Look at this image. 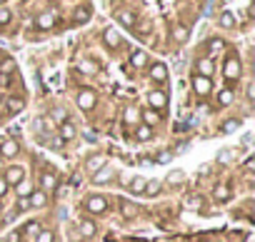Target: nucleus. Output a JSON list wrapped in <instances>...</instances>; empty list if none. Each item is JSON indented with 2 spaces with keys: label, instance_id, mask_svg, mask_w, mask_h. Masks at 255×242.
Listing matches in <instances>:
<instances>
[{
  "label": "nucleus",
  "instance_id": "1",
  "mask_svg": "<svg viewBox=\"0 0 255 242\" xmlns=\"http://www.w3.org/2000/svg\"><path fill=\"white\" fill-rule=\"evenodd\" d=\"M240 73H243V68H240V58L230 53V55L225 58L223 75H225V80H228V82H233V80H238V78H240Z\"/></svg>",
  "mask_w": 255,
  "mask_h": 242
},
{
  "label": "nucleus",
  "instance_id": "2",
  "mask_svg": "<svg viewBox=\"0 0 255 242\" xmlns=\"http://www.w3.org/2000/svg\"><path fill=\"white\" fill-rule=\"evenodd\" d=\"M18 155H20V143L15 138H5L0 143V158L10 160V158H18Z\"/></svg>",
  "mask_w": 255,
  "mask_h": 242
},
{
  "label": "nucleus",
  "instance_id": "3",
  "mask_svg": "<svg viewBox=\"0 0 255 242\" xmlns=\"http://www.w3.org/2000/svg\"><path fill=\"white\" fill-rule=\"evenodd\" d=\"M85 210H88L90 215H103V212L108 210V200H105L103 195H90V197L85 200Z\"/></svg>",
  "mask_w": 255,
  "mask_h": 242
},
{
  "label": "nucleus",
  "instance_id": "4",
  "mask_svg": "<svg viewBox=\"0 0 255 242\" xmlns=\"http://www.w3.org/2000/svg\"><path fill=\"white\" fill-rule=\"evenodd\" d=\"M58 187H60V177H58L55 172H43V175H40V190H43L45 195L55 192Z\"/></svg>",
  "mask_w": 255,
  "mask_h": 242
},
{
  "label": "nucleus",
  "instance_id": "5",
  "mask_svg": "<svg viewBox=\"0 0 255 242\" xmlns=\"http://www.w3.org/2000/svg\"><path fill=\"white\" fill-rule=\"evenodd\" d=\"M23 177H25V170H23L20 165H10V167H5V172H3V180L8 182V187H10V185L15 187Z\"/></svg>",
  "mask_w": 255,
  "mask_h": 242
},
{
  "label": "nucleus",
  "instance_id": "6",
  "mask_svg": "<svg viewBox=\"0 0 255 242\" xmlns=\"http://www.w3.org/2000/svg\"><path fill=\"white\" fill-rule=\"evenodd\" d=\"M95 102H98V95H95L93 90H80V92H78V107H80V110L88 112V110L95 107Z\"/></svg>",
  "mask_w": 255,
  "mask_h": 242
},
{
  "label": "nucleus",
  "instance_id": "7",
  "mask_svg": "<svg viewBox=\"0 0 255 242\" xmlns=\"http://www.w3.org/2000/svg\"><path fill=\"white\" fill-rule=\"evenodd\" d=\"M123 123H125L128 128H138V123H140V112L135 110V105H128V107L123 110Z\"/></svg>",
  "mask_w": 255,
  "mask_h": 242
},
{
  "label": "nucleus",
  "instance_id": "8",
  "mask_svg": "<svg viewBox=\"0 0 255 242\" xmlns=\"http://www.w3.org/2000/svg\"><path fill=\"white\" fill-rule=\"evenodd\" d=\"M58 138H60L63 143H70V140L78 138V128L70 123V120H65V123H60V133H58Z\"/></svg>",
  "mask_w": 255,
  "mask_h": 242
},
{
  "label": "nucleus",
  "instance_id": "9",
  "mask_svg": "<svg viewBox=\"0 0 255 242\" xmlns=\"http://www.w3.org/2000/svg\"><path fill=\"white\" fill-rule=\"evenodd\" d=\"M193 90H195L198 95H208V92L213 90L210 78H205V75H195V78H193Z\"/></svg>",
  "mask_w": 255,
  "mask_h": 242
},
{
  "label": "nucleus",
  "instance_id": "10",
  "mask_svg": "<svg viewBox=\"0 0 255 242\" xmlns=\"http://www.w3.org/2000/svg\"><path fill=\"white\" fill-rule=\"evenodd\" d=\"M148 102H150V110H163V107L168 105V95H165L163 90H153V92L148 95Z\"/></svg>",
  "mask_w": 255,
  "mask_h": 242
},
{
  "label": "nucleus",
  "instance_id": "11",
  "mask_svg": "<svg viewBox=\"0 0 255 242\" xmlns=\"http://www.w3.org/2000/svg\"><path fill=\"white\" fill-rule=\"evenodd\" d=\"M103 43H105L110 50L120 48V33H118L115 28H105V30H103Z\"/></svg>",
  "mask_w": 255,
  "mask_h": 242
},
{
  "label": "nucleus",
  "instance_id": "12",
  "mask_svg": "<svg viewBox=\"0 0 255 242\" xmlns=\"http://www.w3.org/2000/svg\"><path fill=\"white\" fill-rule=\"evenodd\" d=\"M35 25H38V30H50L53 25H55V13H40L38 18H35Z\"/></svg>",
  "mask_w": 255,
  "mask_h": 242
},
{
  "label": "nucleus",
  "instance_id": "13",
  "mask_svg": "<svg viewBox=\"0 0 255 242\" xmlns=\"http://www.w3.org/2000/svg\"><path fill=\"white\" fill-rule=\"evenodd\" d=\"M150 78H153L155 82H165V80H168V68H165L163 63H153V65H150Z\"/></svg>",
  "mask_w": 255,
  "mask_h": 242
},
{
  "label": "nucleus",
  "instance_id": "14",
  "mask_svg": "<svg viewBox=\"0 0 255 242\" xmlns=\"http://www.w3.org/2000/svg\"><path fill=\"white\" fill-rule=\"evenodd\" d=\"M140 120H143V125H148V128H155L158 125V120H160V112L158 110H143L140 112Z\"/></svg>",
  "mask_w": 255,
  "mask_h": 242
},
{
  "label": "nucleus",
  "instance_id": "15",
  "mask_svg": "<svg viewBox=\"0 0 255 242\" xmlns=\"http://www.w3.org/2000/svg\"><path fill=\"white\" fill-rule=\"evenodd\" d=\"M113 175H115V172H113L110 167H100L98 172H93V182H95V185H108V182L113 180Z\"/></svg>",
  "mask_w": 255,
  "mask_h": 242
},
{
  "label": "nucleus",
  "instance_id": "16",
  "mask_svg": "<svg viewBox=\"0 0 255 242\" xmlns=\"http://www.w3.org/2000/svg\"><path fill=\"white\" fill-rule=\"evenodd\" d=\"M115 18H118V23H120V25H125V28H135V23H138V20H135V15H133L130 10H118V13H115Z\"/></svg>",
  "mask_w": 255,
  "mask_h": 242
},
{
  "label": "nucleus",
  "instance_id": "17",
  "mask_svg": "<svg viewBox=\"0 0 255 242\" xmlns=\"http://www.w3.org/2000/svg\"><path fill=\"white\" fill-rule=\"evenodd\" d=\"M90 18H93L90 5H78V8H75V13H73V20H75V23H88Z\"/></svg>",
  "mask_w": 255,
  "mask_h": 242
},
{
  "label": "nucleus",
  "instance_id": "18",
  "mask_svg": "<svg viewBox=\"0 0 255 242\" xmlns=\"http://www.w3.org/2000/svg\"><path fill=\"white\" fill-rule=\"evenodd\" d=\"M28 200H30V207H45L48 205V195L43 190H33L28 195Z\"/></svg>",
  "mask_w": 255,
  "mask_h": 242
},
{
  "label": "nucleus",
  "instance_id": "19",
  "mask_svg": "<svg viewBox=\"0 0 255 242\" xmlns=\"http://www.w3.org/2000/svg\"><path fill=\"white\" fill-rule=\"evenodd\" d=\"M213 70H215V63H213L210 58H200V60H198V75L210 78V75H213Z\"/></svg>",
  "mask_w": 255,
  "mask_h": 242
},
{
  "label": "nucleus",
  "instance_id": "20",
  "mask_svg": "<svg viewBox=\"0 0 255 242\" xmlns=\"http://www.w3.org/2000/svg\"><path fill=\"white\" fill-rule=\"evenodd\" d=\"M130 65H133L135 70H140V68H145V65H148V55H145L143 50H135V53L130 55Z\"/></svg>",
  "mask_w": 255,
  "mask_h": 242
},
{
  "label": "nucleus",
  "instance_id": "21",
  "mask_svg": "<svg viewBox=\"0 0 255 242\" xmlns=\"http://www.w3.org/2000/svg\"><path fill=\"white\" fill-rule=\"evenodd\" d=\"M5 107H8V112H23L25 110V100L23 97H8V102H5Z\"/></svg>",
  "mask_w": 255,
  "mask_h": 242
},
{
  "label": "nucleus",
  "instance_id": "22",
  "mask_svg": "<svg viewBox=\"0 0 255 242\" xmlns=\"http://www.w3.org/2000/svg\"><path fill=\"white\" fill-rule=\"evenodd\" d=\"M30 192H33V182H30L28 177H23V180L15 185V195H18V197H28Z\"/></svg>",
  "mask_w": 255,
  "mask_h": 242
},
{
  "label": "nucleus",
  "instance_id": "23",
  "mask_svg": "<svg viewBox=\"0 0 255 242\" xmlns=\"http://www.w3.org/2000/svg\"><path fill=\"white\" fill-rule=\"evenodd\" d=\"M233 100H235V92H233L230 87H223V90L218 92V105H220V107H225V105H230Z\"/></svg>",
  "mask_w": 255,
  "mask_h": 242
},
{
  "label": "nucleus",
  "instance_id": "24",
  "mask_svg": "<svg viewBox=\"0 0 255 242\" xmlns=\"http://www.w3.org/2000/svg\"><path fill=\"white\" fill-rule=\"evenodd\" d=\"M213 197H215L218 202H225V200H230V187H228V185H215V190H213Z\"/></svg>",
  "mask_w": 255,
  "mask_h": 242
},
{
  "label": "nucleus",
  "instance_id": "25",
  "mask_svg": "<svg viewBox=\"0 0 255 242\" xmlns=\"http://www.w3.org/2000/svg\"><path fill=\"white\" fill-rule=\"evenodd\" d=\"M15 73V60L13 58H3L0 60V75H10Z\"/></svg>",
  "mask_w": 255,
  "mask_h": 242
},
{
  "label": "nucleus",
  "instance_id": "26",
  "mask_svg": "<svg viewBox=\"0 0 255 242\" xmlns=\"http://www.w3.org/2000/svg\"><path fill=\"white\" fill-rule=\"evenodd\" d=\"M135 138L143 140V143H148V140L153 138V128H148V125H138V128H135Z\"/></svg>",
  "mask_w": 255,
  "mask_h": 242
},
{
  "label": "nucleus",
  "instance_id": "27",
  "mask_svg": "<svg viewBox=\"0 0 255 242\" xmlns=\"http://www.w3.org/2000/svg\"><path fill=\"white\" fill-rule=\"evenodd\" d=\"M85 167H88L90 172H98L100 167H105V160H103L100 155H93V158H90V160L85 162Z\"/></svg>",
  "mask_w": 255,
  "mask_h": 242
},
{
  "label": "nucleus",
  "instance_id": "28",
  "mask_svg": "<svg viewBox=\"0 0 255 242\" xmlns=\"http://www.w3.org/2000/svg\"><path fill=\"white\" fill-rule=\"evenodd\" d=\"M145 182H148V177H133V182H130V192H133V195H143Z\"/></svg>",
  "mask_w": 255,
  "mask_h": 242
},
{
  "label": "nucleus",
  "instance_id": "29",
  "mask_svg": "<svg viewBox=\"0 0 255 242\" xmlns=\"http://www.w3.org/2000/svg\"><path fill=\"white\" fill-rule=\"evenodd\" d=\"M80 235L83 237H93L95 235V222L93 220H83L80 222Z\"/></svg>",
  "mask_w": 255,
  "mask_h": 242
},
{
  "label": "nucleus",
  "instance_id": "30",
  "mask_svg": "<svg viewBox=\"0 0 255 242\" xmlns=\"http://www.w3.org/2000/svg\"><path fill=\"white\" fill-rule=\"evenodd\" d=\"M218 23H220V28H235V15L225 10V13H220V20Z\"/></svg>",
  "mask_w": 255,
  "mask_h": 242
},
{
  "label": "nucleus",
  "instance_id": "31",
  "mask_svg": "<svg viewBox=\"0 0 255 242\" xmlns=\"http://www.w3.org/2000/svg\"><path fill=\"white\" fill-rule=\"evenodd\" d=\"M173 38H175V43H185L188 40V28L185 25H175L173 28Z\"/></svg>",
  "mask_w": 255,
  "mask_h": 242
},
{
  "label": "nucleus",
  "instance_id": "32",
  "mask_svg": "<svg viewBox=\"0 0 255 242\" xmlns=\"http://www.w3.org/2000/svg\"><path fill=\"white\" fill-rule=\"evenodd\" d=\"M43 227H40V222L38 220H30V222H25V227H23V235H38Z\"/></svg>",
  "mask_w": 255,
  "mask_h": 242
},
{
  "label": "nucleus",
  "instance_id": "33",
  "mask_svg": "<svg viewBox=\"0 0 255 242\" xmlns=\"http://www.w3.org/2000/svg\"><path fill=\"white\" fill-rule=\"evenodd\" d=\"M35 242H55V232L53 230H40L35 235Z\"/></svg>",
  "mask_w": 255,
  "mask_h": 242
},
{
  "label": "nucleus",
  "instance_id": "34",
  "mask_svg": "<svg viewBox=\"0 0 255 242\" xmlns=\"http://www.w3.org/2000/svg\"><path fill=\"white\" fill-rule=\"evenodd\" d=\"M155 192H160V182H158V180H148L143 195H155Z\"/></svg>",
  "mask_w": 255,
  "mask_h": 242
},
{
  "label": "nucleus",
  "instance_id": "35",
  "mask_svg": "<svg viewBox=\"0 0 255 242\" xmlns=\"http://www.w3.org/2000/svg\"><path fill=\"white\" fill-rule=\"evenodd\" d=\"M15 210H18V212L30 210V200H28V197H18V200H15Z\"/></svg>",
  "mask_w": 255,
  "mask_h": 242
},
{
  "label": "nucleus",
  "instance_id": "36",
  "mask_svg": "<svg viewBox=\"0 0 255 242\" xmlns=\"http://www.w3.org/2000/svg\"><path fill=\"white\" fill-rule=\"evenodd\" d=\"M13 20V13L8 8H0V25H8Z\"/></svg>",
  "mask_w": 255,
  "mask_h": 242
},
{
  "label": "nucleus",
  "instance_id": "37",
  "mask_svg": "<svg viewBox=\"0 0 255 242\" xmlns=\"http://www.w3.org/2000/svg\"><path fill=\"white\" fill-rule=\"evenodd\" d=\"M120 212H123L125 217H130V215L135 212V207H133L130 202H128V200H123V202H120Z\"/></svg>",
  "mask_w": 255,
  "mask_h": 242
},
{
  "label": "nucleus",
  "instance_id": "38",
  "mask_svg": "<svg viewBox=\"0 0 255 242\" xmlns=\"http://www.w3.org/2000/svg\"><path fill=\"white\" fill-rule=\"evenodd\" d=\"M240 128V120H228V123H223V133H233Z\"/></svg>",
  "mask_w": 255,
  "mask_h": 242
},
{
  "label": "nucleus",
  "instance_id": "39",
  "mask_svg": "<svg viewBox=\"0 0 255 242\" xmlns=\"http://www.w3.org/2000/svg\"><path fill=\"white\" fill-rule=\"evenodd\" d=\"M53 117L58 120V123H65V120H68V112H65L63 107H55V110H53Z\"/></svg>",
  "mask_w": 255,
  "mask_h": 242
},
{
  "label": "nucleus",
  "instance_id": "40",
  "mask_svg": "<svg viewBox=\"0 0 255 242\" xmlns=\"http://www.w3.org/2000/svg\"><path fill=\"white\" fill-rule=\"evenodd\" d=\"M183 177H185V175H183V170H175V172H170V175H168V182H173V185H175V182H183Z\"/></svg>",
  "mask_w": 255,
  "mask_h": 242
},
{
  "label": "nucleus",
  "instance_id": "41",
  "mask_svg": "<svg viewBox=\"0 0 255 242\" xmlns=\"http://www.w3.org/2000/svg\"><path fill=\"white\" fill-rule=\"evenodd\" d=\"M130 182H133V175H120V185L123 187H130Z\"/></svg>",
  "mask_w": 255,
  "mask_h": 242
},
{
  "label": "nucleus",
  "instance_id": "42",
  "mask_svg": "<svg viewBox=\"0 0 255 242\" xmlns=\"http://www.w3.org/2000/svg\"><path fill=\"white\" fill-rule=\"evenodd\" d=\"M230 155H233V150H223V153H220V162H230V160H233Z\"/></svg>",
  "mask_w": 255,
  "mask_h": 242
},
{
  "label": "nucleus",
  "instance_id": "43",
  "mask_svg": "<svg viewBox=\"0 0 255 242\" xmlns=\"http://www.w3.org/2000/svg\"><path fill=\"white\" fill-rule=\"evenodd\" d=\"M5 192H8V182L3 180V175H0V197H5Z\"/></svg>",
  "mask_w": 255,
  "mask_h": 242
},
{
  "label": "nucleus",
  "instance_id": "44",
  "mask_svg": "<svg viewBox=\"0 0 255 242\" xmlns=\"http://www.w3.org/2000/svg\"><path fill=\"white\" fill-rule=\"evenodd\" d=\"M80 70H85V73H95L98 68H95L93 63H83V65H80Z\"/></svg>",
  "mask_w": 255,
  "mask_h": 242
},
{
  "label": "nucleus",
  "instance_id": "45",
  "mask_svg": "<svg viewBox=\"0 0 255 242\" xmlns=\"http://www.w3.org/2000/svg\"><path fill=\"white\" fill-rule=\"evenodd\" d=\"M5 242H20V232H10Z\"/></svg>",
  "mask_w": 255,
  "mask_h": 242
},
{
  "label": "nucleus",
  "instance_id": "46",
  "mask_svg": "<svg viewBox=\"0 0 255 242\" xmlns=\"http://www.w3.org/2000/svg\"><path fill=\"white\" fill-rule=\"evenodd\" d=\"M135 28H138V33H148V30H150L148 23H140V25H135Z\"/></svg>",
  "mask_w": 255,
  "mask_h": 242
},
{
  "label": "nucleus",
  "instance_id": "47",
  "mask_svg": "<svg viewBox=\"0 0 255 242\" xmlns=\"http://www.w3.org/2000/svg\"><path fill=\"white\" fill-rule=\"evenodd\" d=\"M210 48H215V50L223 48V40H210Z\"/></svg>",
  "mask_w": 255,
  "mask_h": 242
},
{
  "label": "nucleus",
  "instance_id": "48",
  "mask_svg": "<svg viewBox=\"0 0 255 242\" xmlns=\"http://www.w3.org/2000/svg\"><path fill=\"white\" fill-rule=\"evenodd\" d=\"M0 212H3V205H0Z\"/></svg>",
  "mask_w": 255,
  "mask_h": 242
},
{
  "label": "nucleus",
  "instance_id": "49",
  "mask_svg": "<svg viewBox=\"0 0 255 242\" xmlns=\"http://www.w3.org/2000/svg\"><path fill=\"white\" fill-rule=\"evenodd\" d=\"M0 167H3V162H0Z\"/></svg>",
  "mask_w": 255,
  "mask_h": 242
},
{
  "label": "nucleus",
  "instance_id": "50",
  "mask_svg": "<svg viewBox=\"0 0 255 242\" xmlns=\"http://www.w3.org/2000/svg\"><path fill=\"white\" fill-rule=\"evenodd\" d=\"M0 3H3V0H0Z\"/></svg>",
  "mask_w": 255,
  "mask_h": 242
}]
</instances>
